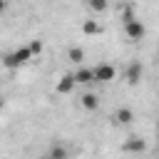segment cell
<instances>
[{
  "label": "cell",
  "instance_id": "obj_1",
  "mask_svg": "<svg viewBox=\"0 0 159 159\" xmlns=\"http://www.w3.org/2000/svg\"><path fill=\"white\" fill-rule=\"evenodd\" d=\"M27 60H32V52H30V47L25 45V47H17L15 52L5 55V57H2V65H5L7 70H17V67H20V65H25Z\"/></svg>",
  "mask_w": 159,
  "mask_h": 159
},
{
  "label": "cell",
  "instance_id": "obj_2",
  "mask_svg": "<svg viewBox=\"0 0 159 159\" xmlns=\"http://www.w3.org/2000/svg\"><path fill=\"white\" fill-rule=\"evenodd\" d=\"M114 75H117V70L112 65H97V67H92L94 82H109V80H114Z\"/></svg>",
  "mask_w": 159,
  "mask_h": 159
},
{
  "label": "cell",
  "instance_id": "obj_3",
  "mask_svg": "<svg viewBox=\"0 0 159 159\" xmlns=\"http://www.w3.org/2000/svg\"><path fill=\"white\" fill-rule=\"evenodd\" d=\"M124 32H127V37H129V40H142V37H144V32H147V27H144L139 20H132V22H127V25H124Z\"/></svg>",
  "mask_w": 159,
  "mask_h": 159
},
{
  "label": "cell",
  "instance_id": "obj_4",
  "mask_svg": "<svg viewBox=\"0 0 159 159\" xmlns=\"http://www.w3.org/2000/svg\"><path fill=\"white\" fill-rule=\"evenodd\" d=\"M124 152H129V154H142V152H147V142H144L142 137H129V139L124 142Z\"/></svg>",
  "mask_w": 159,
  "mask_h": 159
},
{
  "label": "cell",
  "instance_id": "obj_5",
  "mask_svg": "<svg viewBox=\"0 0 159 159\" xmlns=\"http://www.w3.org/2000/svg\"><path fill=\"white\" fill-rule=\"evenodd\" d=\"M142 72H144L142 62H132V65L127 67V82H129V84H137V82L142 80Z\"/></svg>",
  "mask_w": 159,
  "mask_h": 159
},
{
  "label": "cell",
  "instance_id": "obj_6",
  "mask_svg": "<svg viewBox=\"0 0 159 159\" xmlns=\"http://www.w3.org/2000/svg\"><path fill=\"white\" fill-rule=\"evenodd\" d=\"M72 80H75V84H92V82H94V77H92V70H89V67H80V70L72 75Z\"/></svg>",
  "mask_w": 159,
  "mask_h": 159
},
{
  "label": "cell",
  "instance_id": "obj_7",
  "mask_svg": "<svg viewBox=\"0 0 159 159\" xmlns=\"http://www.w3.org/2000/svg\"><path fill=\"white\" fill-rule=\"evenodd\" d=\"M132 119H134V112H132L129 107H119V109L114 112V122H117V124H129Z\"/></svg>",
  "mask_w": 159,
  "mask_h": 159
},
{
  "label": "cell",
  "instance_id": "obj_8",
  "mask_svg": "<svg viewBox=\"0 0 159 159\" xmlns=\"http://www.w3.org/2000/svg\"><path fill=\"white\" fill-rule=\"evenodd\" d=\"M80 104H82L84 109H89V112H94V109L99 107V99H97V94H92V92H87V94H82V97H80Z\"/></svg>",
  "mask_w": 159,
  "mask_h": 159
},
{
  "label": "cell",
  "instance_id": "obj_9",
  "mask_svg": "<svg viewBox=\"0 0 159 159\" xmlns=\"http://www.w3.org/2000/svg\"><path fill=\"white\" fill-rule=\"evenodd\" d=\"M102 30H104V27H102L97 20H84V22H82V32H84V35H102Z\"/></svg>",
  "mask_w": 159,
  "mask_h": 159
},
{
  "label": "cell",
  "instance_id": "obj_10",
  "mask_svg": "<svg viewBox=\"0 0 159 159\" xmlns=\"http://www.w3.org/2000/svg\"><path fill=\"white\" fill-rule=\"evenodd\" d=\"M75 89V80H72V75H65L60 82H57V92L60 94H70Z\"/></svg>",
  "mask_w": 159,
  "mask_h": 159
},
{
  "label": "cell",
  "instance_id": "obj_11",
  "mask_svg": "<svg viewBox=\"0 0 159 159\" xmlns=\"http://www.w3.org/2000/svg\"><path fill=\"white\" fill-rule=\"evenodd\" d=\"M47 159H67V147H62V144H52Z\"/></svg>",
  "mask_w": 159,
  "mask_h": 159
},
{
  "label": "cell",
  "instance_id": "obj_12",
  "mask_svg": "<svg viewBox=\"0 0 159 159\" xmlns=\"http://www.w3.org/2000/svg\"><path fill=\"white\" fill-rule=\"evenodd\" d=\"M67 57H70V62H75V65H80V62L84 60V50H82V47H70V52H67Z\"/></svg>",
  "mask_w": 159,
  "mask_h": 159
},
{
  "label": "cell",
  "instance_id": "obj_13",
  "mask_svg": "<svg viewBox=\"0 0 159 159\" xmlns=\"http://www.w3.org/2000/svg\"><path fill=\"white\" fill-rule=\"evenodd\" d=\"M122 20H124V25H127V22H132V20H137V17H134L132 5H122Z\"/></svg>",
  "mask_w": 159,
  "mask_h": 159
},
{
  "label": "cell",
  "instance_id": "obj_14",
  "mask_svg": "<svg viewBox=\"0 0 159 159\" xmlns=\"http://www.w3.org/2000/svg\"><path fill=\"white\" fill-rule=\"evenodd\" d=\"M89 7H92L94 12H104V10H107V2H104V0H92Z\"/></svg>",
  "mask_w": 159,
  "mask_h": 159
},
{
  "label": "cell",
  "instance_id": "obj_15",
  "mask_svg": "<svg viewBox=\"0 0 159 159\" xmlns=\"http://www.w3.org/2000/svg\"><path fill=\"white\" fill-rule=\"evenodd\" d=\"M27 47H30V52H32V55H40V52H42V40H32Z\"/></svg>",
  "mask_w": 159,
  "mask_h": 159
},
{
  "label": "cell",
  "instance_id": "obj_16",
  "mask_svg": "<svg viewBox=\"0 0 159 159\" xmlns=\"http://www.w3.org/2000/svg\"><path fill=\"white\" fill-rule=\"evenodd\" d=\"M5 7H7V2H5V0H0V12H5Z\"/></svg>",
  "mask_w": 159,
  "mask_h": 159
},
{
  "label": "cell",
  "instance_id": "obj_17",
  "mask_svg": "<svg viewBox=\"0 0 159 159\" xmlns=\"http://www.w3.org/2000/svg\"><path fill=\"white\" fill-rule=\"evenodd\" d=\"M0 107H2V97H0Z\"/></svg>",
  "mask_w": 159,
  "mask_h": 159
},
{
  "label": "cell",
  "instance_id": "obj_18",
  "mask_svg": "<svg viewBox=\"0 0 159 159\" xmlns=\"http://www.w3.org/2000/svg\"><path fill=\"white\" fill-rule=\"evenodd\" d=\"M42 159H47V157H42Z\"/></svg>",
  "mask_w": 159,
  "mask_h": 159
}]
</instances>
